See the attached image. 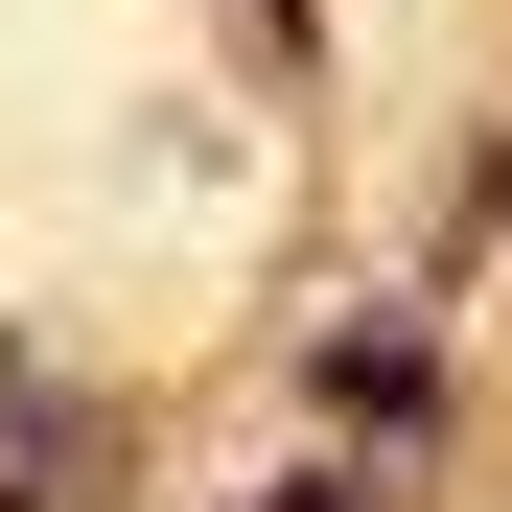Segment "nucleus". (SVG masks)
<instances>
[{"label":"nucleus","mask_w":512,"mask_h":512,"mask_svg":"<svg viewBox=\"0 0 512 512\" xmlns=\"http://www.w3.org/2000/svg\"><path fill=\"white\" fill-rule=\"evenodd\" d=\"M256 512H373V489H256Z\"/></svg>","instance_id":"obj_1"}]
</instances>
